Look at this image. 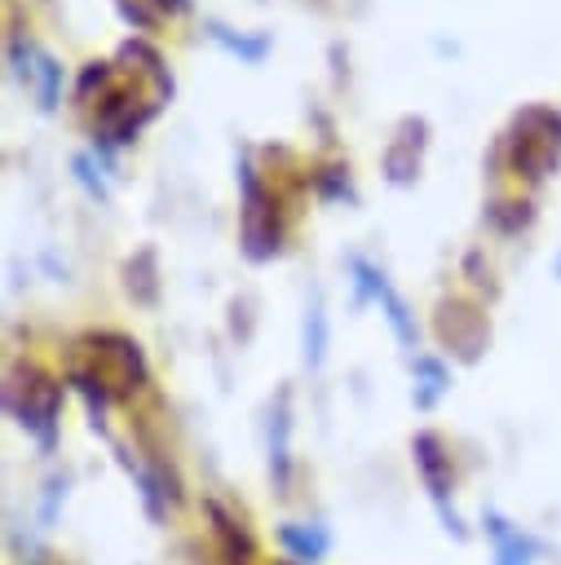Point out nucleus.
<instances>
[{
    "instance_id": "7ed1b4c3",
    "label": "nucleus",
    "mask_w": 561,
    "mask_h": 565,
    "mask_svg": "<svg viewBox=\"0 0 561 565\" xmlns=\"http://www.w3.org/2000/svg\"><path fill=\"white\" fill-rule=\"evenodd\" d=\"M278 539L292 552V561H322V552L331 547V539H327L322 525H296V521H287L278 530Z\"/></svg>"
},
{
    "instance_id": "f03ea898",
    "label": "nucleus",
    "mask_w": 561,
    "mask_h": 565,
    "mask_svg": "<svg viewBox=\"0 0 561 565\" xmlns=\"http://www.w3.org/2000/svg\"><path fill=\"white\" fill-rule=\"evenodd\" d=\"M486 534H490V543H495V565H530L534 552H539V543H534L521 525H508L499 512L486 516Z\"/></svg>"
},
{
    "instance_id": "f257e3e1",
    "label": "nucleus",
    "mask_w": 561,
    "mask_h": 565,
    "mask_svg": "<svg viewBox=\"0 0 561 565\" xmlns=\"http://www.w3.org/2000/svg\"><path fill=\"white\" fill-rule=\"evenodd\" d=\"M442 450H437V441L433 437H420L415 441V459H420V472H424V486H428V499L437 503V512H442V521H446V530L455 534V539H464V521L455 516V508L446 503V490H451V481H446V468H442V459H437Z\"/></svg>"
},
{
    "instance_id": "20e7f679",
    "label": "nucleus",
    "mask_w": 561,
    "mask_h": 565,
    "mask_svg": "<svg viewBox=\"0 0 561 565\" xmlns=\"http://www.w3.org/2000/svg\"><path fill=\"white\" fill-rule=\"evenodd\" d=\"M557 278H561V252H557Z\"/></svg>"
}]
</instances>
